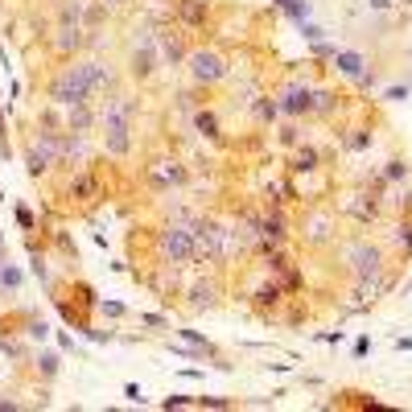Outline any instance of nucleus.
I'll list each match as a JSON object with an SVG mask.
<instances>
[{
	"label": "nucleus",
	"mask_w": 412,
	"mask_h": 412,
	"mask_svg": "<svg viewBox=\"0 0 412 412\" xmlns=\"http://www.w3.org/2000/svg\"><path fill=\"white\" fill-rule=\"evenodd\" d=\"M54 305L83 334V330H91V310H99V293L87 280H66V284H54Z\"/></svg>",
	"instance_id": "f257e3e1"
},
{
	"label": "nucleus",
	"mask_w": 412,
	"mask_h": 412,
	"mask_svg": "<svg viewBox=\"0 0 412 412\" xmlns=\"http://www.w3.org/2000/svg\"><path fill=\"white\" fill-rule=\"evenodd\" d=\"M46 99L54 107H79V103H95L87 91V79H83V66L79 62H66L62 70H54V79L46 83Z\"/></svg>",
	"instance_id": "f03ea898"
},
{
	"label": "nucleus",
	"mask_w": 412,
	"mask_h": 412,
	"mask_svg": "<svg viewBox=\"0 0 412 412\" xmlns=\"http://www.w3.org/2000/svg\"><path fill=\"white\" fill-rule=\"evenodd\" d=\"M157 256H161V264H194V231L190 223L182 219H174V223H165V227L157 231Z\"/></svg>",
	"instance_id": "7ed1b4c3"
},
{
	"label": "nucleus",
	"mask_w": 412,
	"mask_h": 412,
	"mask_svg": "<svg viewBox=\"0 0 412 412\" xmlns=\"http://www.w3.org/2000/svg\"><path fill=\"white\" fill-rule=\"evenodd\" d=\"M144 182H148V190H157V194H169L174 185L190 182V169L182 165V157L157 153V157H148V165H144Z\"/></svg>",
	"instance_id": "20e7f679"
},
{
	"label": "nucleus",
	"mask_w": 412,
	"mask_h": 412,
	"mask_svg": "<svg viewBox=\"0 0 412 412\" xmlns=\"http://www.w3.org/2000/svg\"><path fill=\"white\" fill-rule=\"evenodd\" d=\"M185 66H190V79H194V87H215V83H223V79L231 75L227 58H223L219 49H211V46L190 49Z\"/></svg>",
	"instance_id": "39448f33"
},
{
	"label": "nucleus",
	"mask_w": 412,
	"mask_h": 412,
	"mask_svg": "<svg viewBox=\"0 0 412 412\" xmlns=\"http://www.w3.org/2000/svg\"><path fill=\"white\" fill-rule=\"evenodd\" d=\"M62 198H66V206H95V202L107 198V182H103L99 169H79V174L66 178Z\"/></svg>",
	"instance_id": "423d86ee"
},
{
	"label": "nucleus",
	"mask_w": 412,
	"mask_h": 412,
	"mask_svg": "<svg viewBox=\"0 0 412 412\" xmlns=\"http://www.w3.org/2000/svg\"><path fill=\"white\" fill-rule=\"evenodd\" d=\"M346 264H351L355 280H375V276H383V247L371 243V239H359L346 252Z\"/></svg>",
	"instance_id": "0eeeda50"
},
{
	"label": "nucleus",
	"mask_w": 412,
	"mask_h": 412,
	"mask_svg": "<svg viewBox=\"0 0 412 412\" xmlns=\"http://www.w3.org/2000/svg\"><path fill=\"white\" fill-rule=\"evenodd\" d=\"M334 227H338V211H334V206H326V202H318V206H310V211H305L301 235H305V243H326V239L334 235Z\"/></svg>",
	"instance_id": "6e6552de"
},
{
	"label": "nucleus",
	"mask_w": 412,
	"mask_h": 412,
	"mask_svg": "<svg viewBox=\"0 0 412 412\" xmlns=\"http://www.w3.org/2000/svg\"><path fill=\"white\" fill-rule=\"evenodd\" d=\"M46 42L58 62H75V54L87 46V29L83 25H54V33H49Z\"/></svg>",
	"instance_id": "1a4fd4ad"
},
{
	"label": "nucleus",
	"mask_w": 412,
	"mask_h": 412,
	"mask_svg": "<svg viewBox=\"0 0 412 412\" xmlns=\"http://www.w3.org/2000/svg\"><path fill=\"white\" fill-rule=\"evenodd\" d=\"M268 280H276L280 289H284V297H293V293H301V284H305V276H301V268L284 256V252H268Z\"/></svg>",
	"instance_id": "9d476101"
},
{
	"label": "nucleus",
	"mask_w": 412,
	"mask_h": 412,
	"mask_svg": "<svg viewBox=\"0 0 412 412\" xmlns=\"http://www.w3.org/2000/svg\"><path fill=\"white\" fill-rule=\"evenodd\" d=\"M79 66H83V79H87V91H91L95 103H103L107 95H116V75H112V66H107V62L87 58V62H79Z\"/></svg>",
	"instance_id": "9b49d317"
},
{
	"label": "nucleus",
	"mask_w": 412,
	"mask_h": 412,
	"mask_svg": "<svg viewBox=\"0 0 412 412\" xmlns=\"http://www.w3.org/2000/svg\"><path fill=\"white\" fill-rule=\"evenodd\" d=\"M379 211H383V206H379V198H375L371 190H359V194H346V198H342V215L355 219V223H363V227H371V223L379 219Z\"/></svg>",
	"instance_id": "f8f14e48"
},
{
	"label": "nucleus",
	"mask_w": 412,
	"mask_h": 412,
	"mask_svg": "<svg viewBox=\"0 0 412 412\" xmlns=\"http://www.w3.org/2000/svg\"><path fill=\"white\" fill-rule=\"evenodd\" d=\"M174 21L190 29V33H202L206 21H211V0H178L174 4Z\"/></svg>",
	"instance_id": "ddd939ff"
},
{
	"label": "nucleus",
	"mask_w": 412,
	"mask_h": 412,
	"mask_svg": "<svg viewBox=\"0 0 412 412\" xmlns=\"http://www.w3.org/2000/svg\"><path fill=\"white\" fill-rule=\"evenodd\" d=\"M157 62H161V54H157V38H144V42L132 46V54H128V75L144 83V79H153Z\"/></svg>",
	"instance_id": "4468645a"
},
{
	"label": "nucleus",
	"mask_w": 412,
	"mask_h": 412,
	"mask_svg": "<svg viewBox=\"0 0 412 412\" xmlns=\"http://www.w3.org/2000/svg\"><path fill=\"white\" fill-rule=\"evenodd\" d=\"M276 99H280V116H289V120L310 116V107H314V91H310L305 83H289Z\"/></svg>",
	"instance_id": "2eb2a0df"
},
{
	"label": "nucleus",
	"mask_w": 412,
	"mask_h": 412,
	"mask_svg": "<svg viewBox=\"0 0 412 412\" xmlns=\"http://www.w3.org/2000/svg\"><path fill=\"white\" fill-rule=\"evenodd\" d=\"M95 124H99V107H95V103L66 107V128H70V132H83V137H91Z\"/></svg>",
	"instance_id": "dca6fc26"
},
{
	"label": "nucleus",
	"mask_w": 412,
	"mask_h": 412,
	"mask_svg": "<svg viewBox=\"0 0 412 412\" xmlns=\"http://www.w3.org/2000/svg\"><path fill=\"white\" fill-rule=\"evenodd\" d=\"M185 297H190V305H194V310H211V305H219V284H215V280H206V276H198V280L190 284V293H185Z\"/></svg>",
	"instance_id": "f3484780"
},
{
	"label": "nucleus",
	"mask_w": 412,
	"mask_h": 412,
	"mask_svg": "<svg viewBox=\"0 0 412 412\" xmlns=\"http://www.w3.org/2000/svg\"><path fill=\"white\" fill-rule=\"evenodd\" d=\"M334 66H338V75H346V79H355V83L367 75V58L355 54V49H334Z\"/></svg>",
	"instance_id": "a211bd4d"
},
{
	"label": "nucleus",
	"mask_w": 412,
	"mask_h": 412,
	"mask_svg": "<svg viewBox=\"0 0 412 412\" xmlns=\"http://www.w3.org/2000/svg\"><path fill=\"white\" fill-rule=\"evenodd\" d=\"M321 169V153L314 144H301L293 157H289V174H318Z\"/></svg>",
	"instance_id": "6ab92c4d"
},
{
	"label": "nucleus",
	"mask_w": 412,
	"mask_h": 412,
	"mask_svg": "<svg viewBox=\"0 0 412 412\" xmlns=\"http://www.w3.org/2000/svg\"><path fill=\"white\" fill-rule=\"evenodd\" d=\"M157 54H161V62H169V66H178V62H185L190 54H185V46H182V38L178 33H157Z\"/></svg>",
	"instance_id": "aec40b11"
},
{
	"label": "nucleus",
	"mask_w": 412,
	"mask_h": 412,
	"mask_svg": "<svg viewBox=\"0 0 412 412\" xmlns=\"http://www.w3.org/2000/svg\"><path fill=\"white\" fill-rule=\"evenodd\" d=\"M247 107H252L256 124H276V120H280V99H276V95H256Z\"/></svg>",
	"instance_id": "412c9836"
},
{
	"label": "nucleus",
	"mask_w": 412,
	"mask_h": 412,
	"mask_svg": "<svg viewBox=\"0 0 412 412\" xmlns=\"http://www.w3.org/2000/svg\"><path fill=\"white\" fill-rule=\"evenodd\" d=\"M194 132L206 137V140H223V132H219V112L198 107V112H194Z\"/></svg>",
	"instance_id": "4be33fe9"
},
{
	"label": "nucleus",
	"mask_w": 412,
	"mask_h": 412,
	"mask_svg": "<svg viewBox=\"0 0 412 412\" xmlns=\"http://www.w3.org/2000/svg\"><path fill=\"white\" fill-rule=\"evenodd\" d=\"M83 17H87V0H66L58 8V25H83Z\"/></svg>",
	"instance_id": "5701e85b"
},
{
	"label": "nucleus",
	"mask_w": 412,
	"mask_h": 412,
	"mask_svg": "<svg viewBox=\"0 0 412 412\" xmlns=\"http://www.w3.org/2000/svg\"><path fill=\"white\" fill-rule=\"evenodd\" d=\"M33 371H38L42 379H54V375L62 371V359H58L54 351H38V355H33Z\"/></svg>",
	"instance_id": "b1692460"
},
{
	"label": "nucleus",
	"mask_w": 412,
	"mask_h": 412,
	"mask_svg": "<svg viewBox=\"0 0 412 412\" xmlns=\"http://www.w3.org/2000/svg\"><path fill=\"white\" fill-rule=\"evenodd\" d=\"M338 107H342V95L314 91V107H310V116H330V112H338Z\"/></svg>",
	"instance_id": "393cba45"
},
{
	"label": "nucleus",
	"mask_w": 412,
	"mask_h": 412,
	"mask_svg": "<svg viewBox=\"0 0 412 412\" xmlns=\"http://www.w3.org/2000/svg\"><path fill=\"white\" fill-rule=\"evenodd\" d=\"M276 8H284L297 25H301V21H310V13H314V4H310V0H276Z\"/></svg>",
	"instance_id": "a878e982"
},
{
	"label": "nucleus",
	"mask_w": 412,
	"mask_h": 412,
	"mask_svg": "<svg viewBox=\"0 0 412 412\" xmlns=\"http://www.w3.org/2000/svg\"><path fill=\"white\" fill-rule=\"evenodd\" d=\"M21 284H25V273H21L17 264H0V289H4V293H17Z\"/></svg>",
	"instance_id": "bb28decb"
},
{
	"label": "nucleus",
	"mask_w": 412,
	"mask_h": 412,
	"mask_svg": "<svg viewBox=\"0 0 412 412\" xmlns=\"http://www.w3.org/2000/svg\"><path fill=\"white\" fill-rule=\"evenodd\" d=\"M342 144H346L351 153H363L367 144H371V128H363V124H359V128H346V137H342Z\"/></svg>",
	"instance_id": "cd10ccee"
},
{
	"label": "nucleus",
	"mask_w": 412,
	"mask_h": 412,
	"mask_svg": "<svg viewBox=\"0 0 412 412\" xmlns=\"http://www.w3.org/2000/svg\"><path fill=\"white\" fill-rule=\"evenodd\" d=\"M25 334H29L33 342H46V338H49V326L38 318V314H29V318H25Z\"/></svg>",
	"instance_id": "c85d7f7f"
},
{
	"label": "nucleus",
	"mask_w": 412,
	"mask_h": 412,
	"mask_svg": "<svg viewBox=\"0 0 412 412\" xmlns=\"http://www.w3.org/2000/svg\"><path fill=\"white\" fill-rule=\"evenodd\" d=\"M404 178H409V165H404L400 157H392L388 169H383V182H404Z\"/></svg>",
	"instance_id": "c756f323"
},
{
	"label": "nucleus",
	"mask_w": 412,
	"mask_h": 412,
	"mask_svg": "<svg viewBox=\"0 0 412 412\" xmlns=\"http://www.w3.org/2000/svg\"><path fill=\"white\" fill-rule=\"evenodd\" d=\"M99 314H107V318H124L128 310H124V301H107V297H99Z\"/></svg>",
	"instance_id": "7c9ffc66"
},
{
	"label": "nucleus",
	"mask_w": 412,
	"mask_h": 412,
	"mask_svg": "<svg viewBox=\"0 0 412 412\" xmlns=\"http://www.w3.org/2000/svg\"><path fill=\"white\" fill-rule=\"evenodd\" d=\"M194 404H198V409H231L227 396H198Z\"/></svg>",
	"instance_id": "2f4dec72"
},
{
	"label": "nucleus",
	"mask_w": 412,
	"mask_h": 412,
	"mask_svg": "<svg viewBox=\"0 0 412 412\" xmlns=\"http://www.w3.org/2000/svg\"><path fill=\"white\" fill-rule=\"evenodd\" d=\"M17 223H21V231H38V219L29 206H17Z\"/></svg>",
	"instance_id": "473e14b6"
},
{
	"label": "nucleus",
	"mask_w": 412,
	"mask_h": 412,
	"mask_svg": "<svg viewBox=\"0 0 412 412\" xmlns=\"http://www.w3.org/2000/svg\"><path fill=\"white\" fill-rule=\"evenodd\" d=\"M297 140H301V132H297V124H284V128H280V144H284V148H293Z\"/></svg>",
	"instance_id": "72a5a7b5"
},
{
	"label": "nucleus",
	"mask_w": 412,
	"mask_h": 412,
	"mask_svg": "<svg viewBox=\"0 0 412 412\" xmlns=\"http://www.w3.org/2000/svg\"><path fill=\"white\" fill-rule=\"evenodd\" d=\"M8 157H13V144L4 137V107H0V161H8Z\"/></svg>",
	"instance_id": "f704fd0d"
},
{
	"label": "nucleus",
	"mask_w": 412,
	"mask_h": 412,
	"mask_svg": "<svg viewBox=\"0 0 412 412\" xmlns=\"http://www.w3.org/2000/svg\"><path fill=\"white\" fill-rule=\"evenodd\" d=\"M301 33H305V42H321V38H326V29H321V25H310V21H301Z\"/></svg>",
	"instance_id": "c9c22d12"
},
{
	"label": "nucleus",
	"mask_w": 412,
	"mask_h": 412,
	"mask_svg": "<svg viewBox=\"0 0 412 412\" xmlns=\"http://www.w3.org/2000/svg\"><path fill=\"white\" fill-rule=\"evenodd\" d=\"M140 326H153V330H165L169 321H165V314H140Z\"/></svg>",
	"instance_id": "e433bc0d"
},
{
	"label": "nucleus",
	"mask_w": 412,
	"mask_h": 412,
	"mask_svg": "<svg viewBox=\"0 0 412 412\" xmlns=\"http://www.w3.org/2000/svg\"><path fill=\"white\" fill-rule=\"evenodd\" d=\"M185 404H194V400H190V396H165V400H161V409H185Z\"/></svg>",
	"instance_id": "4c0bfd02"
},
{
	"label": "nucleus",
	"mask_w": 412,
	"mask_h": 412,
	"mask_svg": "<svg viewBox=\"0 0 412 412\" xmlns=\"http://www.w3.org/2000/svg\"><path fill=\"white\" fill-rule=\"evenodd\" d=\"M83 334H87V338H91V342H112V338H116V334H112V330H83Z\"/></svg>",
	"instance_id": "58836bf2"
},
{
	"label": "nucleus",
	"mask_w": 412,
	"mask_h": 412,
	"mask_svg": "<svg viewBox=\"0 0 412 412\" xmlns=\"http://www.w3.org/2000/svg\"><path fill=\"white\" fill-rule=\"evenodd\" d=\"M383 99H388V103H404V99H409V87H388Z\"/></svg>",
	"instance_id": "ea45409f"
},
{
	"label": "nucleus",
	"mask_w": 412,
	"mask_h": 412,
	"mask_svg": "<svg viewBox=\"0 0 412 412\" xmlns=\"http://www.w3.org/2000/svg\"><path fill=\"white\" fill-rule=\"evenodd\" d=\"M124 396H128L132 404H144V396H140V388H137V383H124Z\"/></svg>",
	"instance_id": "a19ab883"
},
{
	"label": "nucleus",
	"mask_w": 412,
	"mask_h": 412,
	"mask_svg": "<svg viewBox=\"0 0 412 412\" xmlns=\"http://www.w3.org/2000/svg\"><path fill=\"white\" fill-rule=\"evenodd\" d=\"M367 351H371V338H359V342H355V355H359V359H363Z\"/></svg>",
	"instance_id": "79ce46f5"
},
{
	"label": "nucleus",
	"mask_w": 412,
	"mask_h": 412,
	"mask_svg": "<svg viewBox=\"0 0 412 412\" xmlns=\"http://www.w3.org/2000/svg\"><path fill=\"white\" fill-rule=\"evenodd\" d=\"M367 4H371L375 13H383V8H392V0H367Z\"/></svg>",
	"instance_id": "37998d69"
},
{
	"label": "nucleus",
	"mask_w": 412,
	"mask_h": 412,
	"mask_svg": "<svg viewBox=\"0 0 412 412\" xmlns=\"http://www.w3.org/2000/svg\"><path fill=\"white\" fill-rule=\"evenodd\" d=\"M103 8H124V4H132V0H99Z\"/></svg>",
	"instance_id": "c03bdc74"
},
{
	"label": "nucleus",
	"mask_w": 412,
	"mask_h": 412,
	"mask_svg": "<svg viewBox=\"0 0 412 412\" xmlns=\"http://www.w3.org/2000/svg\"><path fill=\"white\" fill-rule=\"evenodd\" d=\"M396 351H412V338H396Z\"/></svg>",
	"instance_id": "a18cd8bd"
},
{
	"label": "nucleus",
	"mask_w": 412,
	"mask_h": 412,
	"mask_svg": "<svg viewBox=\"0 0 412 412\" xmlns=\"http://www.w3.org/2000/svg\"><path fill=\"white\" fill-rule=\"evenodd\" d=\"M0 264H8V243H0Z\"/></svg>",
	"instance_id": "49530a36"
},
{
	"label": "nucleus",
	"mask_w": 412,
	"mask_h": 412,
	"mask_svg": "<svg viewBox=\"0 0 412 412\" xmlns=\"http://www.w3.org/2000/svg\"><path fill=\"white\" fill-rule=\"evenodd\" d=\"M0 202H4V190H0Z\"/></svg>",
	"instance_id": "de8ad7c7"
},
{
	"label": "nucleus",
	"mask_w": 412,
	"mask_h": 412,
	"mask_svg": "<svg viewBox=\"0 0 412 412\" xmlns=\"http://www.w3.org/2000/svg\"><path fill=\"white\" fill-rule=\"evenodd\" d=\"M0 243H4V235H0Z\"/></svg>",
	"instance_id": "09e8293b"
}]
</instances>
